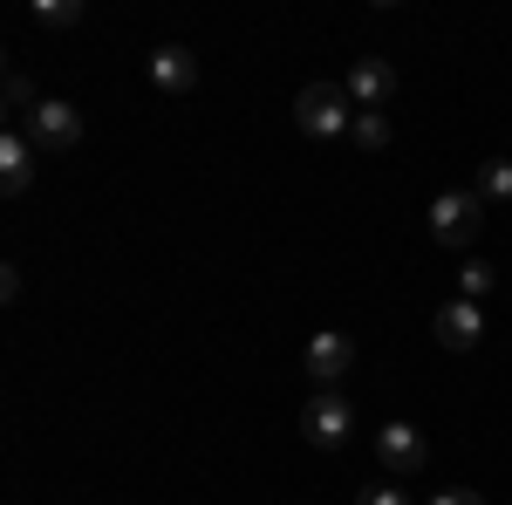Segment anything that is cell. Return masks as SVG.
<instances>
[{
	"label": "cell",
	"instance_id": "cell-1",
	"mask_svg": "<svg viewBox=\"0 0 512 505\" xmlns=\"http://www.w3.org/2000/svg\"><path fill=\"white\" fill-rule=\"evenodd\" d=\"M294 123H301V137H342L355 123V103L342 82H308L301 96H294Z\"/></svg>",
	"mask_w": 512,
	"mask_h": 505
},
{
	"label": "cell",
	"instance_id": "cell-2",
	"mask_svg": "<svg viewBox=\"0 0 512 505\" xmlns=\"http://www.w3.org/2000/svg\"><path fill=\"white\" fill-rule=\"evenodd\" d=\"M14 130H21L35 151H76V144H82V110H76V103H62V96H41Z\"/></svg>",
	"mask_w": 512,
	"mask_h": 505
},
{
	"label": "cell",
	"instance_id": "cell-3",
	"mask_svg": "<svg viewBox=\"0 0 512 505\" xmlns=\"http://www.w3.org/2000/svg\"><path fill=\"white\" fill-rule=\"evenodd\" d=\"M301 437L321 444V451H342V444L355 437V403L342 396V389H315V396L301 403Z\"/></svg>",
	"mask_w": 512,
	"mask_h": 505
},
{
	"label": "cell",
	"instance_id": "cell-4",
	"mask_svg": "<svg viewBox=\"0 0 512 505\" xmlns=\"http://www.w3.org/2000/svg\"><path fill=\"white\" fill-rule=\"evenodd\" d=\"M485 226V198L478 192H437L431 198V239L437 246H472Z\"/></svg>",
	"mask_w": 512,
	"mask_h": 505
},
{
	"label": "cell",
	"instance_id": "cell-5",
	"mask_svg": "<svg viewBox=\"0 0 512 505\" xmlns=\"http://www.w3.org/2000/svg\"><path fill=\"white\" fill-rule=\"evenodd\" d=\"M301 362H308V376H315L321 389H335L355 369V342L342 335V328H315V342L301 349Z\"/></svg>",
	"mask_w": 512,
	"mask_h": 505
},
{
	"label": "cell",
	"instance_id": "cell-6",
	"mask_svg": "<svg viewBox=\"0 0 512 505\" xmlns=\"http://www.w3.org/2000/svg\"><path fill=\"white\" fill-rule=\"evenodd\" d=\"M376 458H383L390 478H403V471H424L431 444H424V430H417V424H383V430H376Z\"/></svg>",
	"mask_w": 512,
	"mask_h": 505
},
{
	"label": "cell",
	"instance_id": "cell-7",
	"mask_svg": "<svg viewBox=\"0 0 512 505\" xmlns=\"http://www.w3.org/2000/svg\"><path fill=\"white\" fill-rule=\"evenodd\" d=\"M342 89H349V103H355V110H383V103L396 96V69L383 62V55H362L349 76H342Z\"/></svg>",
	"mask_w": 512,
	"mask_h": 505
},
{
	"label": "cell",
	"instance_id": "cell-8",
	"mask_svg": "<svg viewBox=\"0 0 512 505\" xmlns=\"http://www.w3.org/2000/svg\"><path fill=\"white\" fill-rule=\"evenodd\" d=\"M431 328L451 355H465V349H478V335H485V314H478V301H444V308L431 314Z\"/></svg>",
	"mask_w": 512,
	"mask_h": 505
},
{
	"label": "cell",
	"instance_id": "cell-9",
	"mask_svg": "<svg viewBox=\"0 0 512 505\" xmlns=\"http://www.w3.org/2000/svg\"><path fill=\"white\" fill-rule=\"evenodd\" d=\"M151 89H164V96H192L198 89V55L178 48V41L151 48Z\"/></svg>",
	"mask_w": 512,
	"mask_h": 505
},
{
	"label": "cell",
	"instance_id": "cell-10",
	"mask_svg": "<svg viewBox=\"0 0 512 505\" xmlns=\"http://www.w3.org/2000/svg\"><path fill=\"white\" fill-rule=\"evenodd\" d=\"M28 178H35V144H28L21 130H7V137H0V185H7V198L28 192Z\"/></svg>",
	"mask_w": 512,
	"mask_h": 505
},
{
	"label": "cell",
	"instance_id": "cell-11",
	"mask_svg": "<svg viewBox=\"0 0 512 505\" xmlns=\"http://www.w3.org/2000/svg\"><path fill=\"white\" fill-rule=\"evenodd\" d=\"M485 205H512V157H492L485 171H478V185H472Z\"/></svg>",
	"mask_w": 512,
	"mask_h": 505
},
{
	"label": "cell",
	"instance_id": "cell-12",
	"mask_svg": "<svg viewBox=\"0 0 512 505\" xmlns=\"http://www.w3.org/2000/svg\"><path fill=\"white\" fill-rule=\"evenodd\" d=\"M349 137L362 144V151H383V144H390V117H383V110H355Z\"/></svg>",
	"mask_w": 512,
	"mask_h": 505
},
{
	"label": "cell",
	"instance_id": "cell-13",
	"mask_svg": "<svg viewBox=\"0 0 512 505\" xmlns=\"http://www.w3.org/2000/svg\"><path fill=\"white\" fill-rule=\"evenodd\" d=\"M35 21H41V28H76L82 7H76V0H35Z\"/></svg>",
	"mask_w": 512,
	"mask_h": 505
},
{
	"label": "cell",
	"instance_id": "cell-14",
	"mask_svg": "<svg viewBox=\"0 0 512 505\" xmlns=\"http://www.w3.org/2000/svg\"><path fill=\"white\" fill-rule=\"evenodd\" d=\"M485 287H492V267H485V260H465V267H458V301H478Z\"/></svg>",
	"mask_w": 512,
	"mask_h": 505
},
{
	"label": "cell",
	"instance_id": "cell-15",
	"mask_svg": "<svg viewBox=\"0 0 512 505\" xmlns=\"http://www.w3.org/2000/svg\"><path fill=\"white\" fill-rule=\"evenodd\" d=\"M355 505H417V499H410L403 485H390V478H383V485H362V492H355Z\"/></svg>",
	"mask_w": 512,
	"mask_h": 505
},
{
	"label": "cell",
	"instance_id": "cell-16",
	"mask_svg": "<svg viewBox=\"0 0 512 505\" xmlns=\"http://www.w3.org/2000/svg\"><path fill=\"white\" fill-rule=\"evenodd\" d=\"M7 103H14L21 117H28V110H35V103H41L35 89H28V76H21V69H7Z\"/></svg>",
	"mask_w": 512,
	"mask_h": 505
},
{
	"label": "cell",
	"instance_id": "cell-17",
	"mask_svg": "<svg viewBox=\"0 0 512 505\" xmlns=\"http://www.w3.org/2000/svg\"><path fill=\"white\" fill-rule=\"evenodd\" d=\"M431 505H485V499H478V492H465V485H458V492H437Z\"/></svg>",
	"mask_w": 512,
	"mask_h": 505
}]
</instances>
